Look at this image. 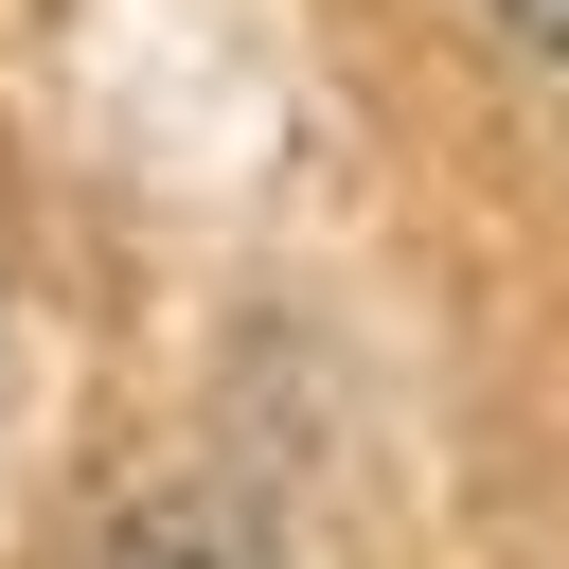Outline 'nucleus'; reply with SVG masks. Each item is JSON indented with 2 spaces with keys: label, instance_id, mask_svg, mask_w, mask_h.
I'll return each mask as SVG.
<instances>
[{
  "label": "nucleus",
  "instance_id": "obj_1",
  "mask_svg": "<svg viewBox=\"0 0 569 569\" xmlns=\"http://www.w3.org/2000/svg\"><path fill=\"white\" fill-rule=\"evenodd\" d=\"M107 569H267V533H249L231 498H142V516L107 533Z\"/></svg>",
  "mask_w": 569,
  "mask_h": 569
},
{
  "label": "nucleus",
  "instance_id": "obj_2",
  "mask_svg": "<svg viewBox=\"0 0 569 569\" xmlns=\"http://www.w3.org/2000/svg\"><path fill=\"white\" fill-rule=\"evenodd\" d=\"M480 18H498V36L533 53V71H569V0H480Z\"/></svg>",
  "mask_w": 569,
  "mask_h": 569
}]
</instances>
